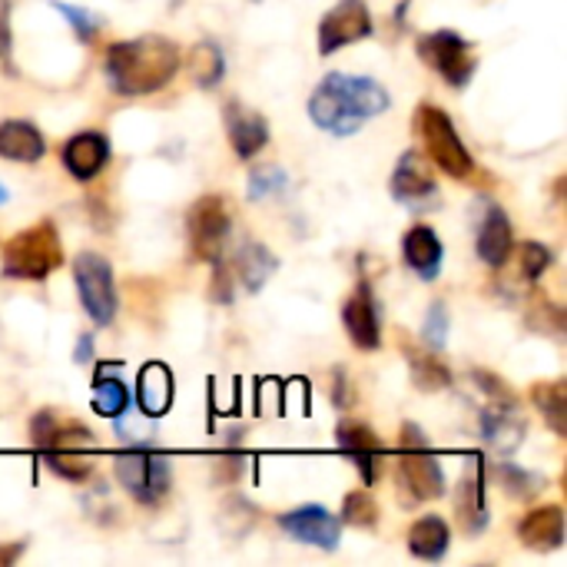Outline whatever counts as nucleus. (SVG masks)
<instances>
[{
  "instance_id": "1",
  "label": "nucleus",
  "mask_w": 567,
  "mask_h": 567,
  "mask_svg": "<svg viewBox=\"0 0 567 567\" xmlns=\"http://www.w3.org/2000/svg\"><path fill=\"white\" fill-rule=\"evenodd\" d=\"M389 103L392 96L379 80L329 73L319 80V86L309 96V116L319 130H329L336 136H352L362 130L365 120L385 113Z\"/></svg>"
},
{
  "instance_id": "2",
  "label": "nucleus",
  "mask_w": 567,
  "mask_h": 567,
  "mask_svg": "<svg viewBox=\"0 0 567 567\" xmlns=\"http://www.w3.org/2000/svg\"><path fill=\"white\" fill-rule=\"evenodd\" d=\"M179 70V50L166 37H133L106 50V80L123 96H150Z\"/></svg>"
},
{
  "instance_id": "3",
  "label": "nucleus",
  "mask_w": 567,
  "mask_h": 567,
  "mask_svg": "<svg viewBox=\"0 0 567 567\" xmlns=\"http://www.w3.org/2000/svg\"><path fill=\"white\" fill-rule=\"evenodd\" d=\"M63 266V243L56 236L53 223H37L23 233H17L3 246V276L20 282H40L53 269Z\"/></svg>"
},
{
  "instance_id": "4",
  "label": "nucleus",
  "mask_w": 567,
  "mask_h": 567,
  "mask_svg": "<svg viewBox=\"0 0 567 567\" xmlns=\"http://www.w3.org/2000/svg\"><path fill=\"white\" fill-rule=\"evenodd\" d=\"M113 475L140 505H156L173 485V462L153 445H130L113 458Z\"/></svg>"
},
{
  "instance_id": "5",
  "label": "nucleus",
  "mask_w": 567,
  "mask_h": 567,
  "mask_svg": "<svg viewBox=\"0 0 567 567\" xmlns=\"http://www.w3.org/2000/svg\"><path fill=\"white\" fill-rule=\"evenodd\" d=\"M415 126H419V136L425 143V153L432 156V163L439 169H445L455 179H468L475 173V159H472L468 146L462 143L455 123L449 120V113L442 106L422 103Z\"/></svg>"
},
{
  "instance_id": "6",
  "label": "nucleus",
  "mask_w": 567,
  "mask_h": 567,
  "mask_svg": "<svg viewBox=\"0 0 567 567\" xmlns=\"http://www.w3.org/2000/svg\"><path fill=\"white\" fill-rule=\"evenodd\" d=\"M186 226H189V246L196 252V259H206V262H223V249L229 243V233H233V213H229V203L216 193L196 199L189 206V216H186Z\"/></svg>"
},
{
  "instance_id": "7",
  "label": "nucleus",
  "mask_w": 567,
  "mask_h": 567,
  "mask_svg": "<svg viewBox=\"0 0 567 567\" xmlns=\"http://www.w3.org/2000/svg\"><path fill=\"white\" fill-rule=\"evenodd\" d=\"M73 279L83 302V312L96 326H110L116 316V286H113V266L100 252H80L73 259Z\"/></svg>"
},
{
  "instance_id": "8",
  "label": "nucleus",
  "mask_w": 567,
  "mask_h": 567,
  "mask_svg": "<svg viewBox=\"0 0 567 567\" xmlns=\"http://www.w3.org/2000/svg\"><path fill=\"white\" fill-rule=\"evenodd\" d=\"M419 56L442 73V80L455 90L468 86V80L475 76V56H472V43L455 33V30H435L425 33L419 40Z\"/></svg>"
},
{
  "instance_id": "9",
  "label": "nucleus",
  "mask_w": 567,
  "mask_h": 567,
  "mask_svg": "<svg viewBox=\"0 0 567 567\" xmlns=\"http://www.w3.org/2000/svg\"><path fill=\"white\" fill-rule=\"evenodd\" d=\"M96 449V439L93 432H86L83 425L70 422V425H56L50 445L40 452L43 462L50 465V472H56L60 478L66 482H83L90 478L93 472V462H90V452Z\"/></svg>"
},
{
  "instance_id": "10",
  "label": "nucleus",
  "mask_w": 567,
  "mask_h": 567,
  "mask_svg": "<svg viewBox=\"0 0 567 567\" xmlns=\"http://www.w3.org/2000/svg\"><path fill=\"white\" fill-rule=\"evenodd\" d=\"M395 485L409 502H432L445 495V472L432 452V445L402 449L395 465Z\"/></svg>"
},
{
  "instance_id": "11",
  "label": "nucleus",
  "mask_w": 567,
  "mask_h": 567,
  "mask_svg": "<svg viewBox=\"0 0 567 567\" xmlns=\"http://www.w3.org/2000/svg\"><path fill=\"white\" fill-rule=\"evenodd\" d=\"M372 33V13L365 0H339L319 23V53L329 56L349 43H359Z\"/></svg>"
},
{
  "instance_id": "12",
  "label": "nucleus",
  "mask_w": 567,
  "mask_h": 567,
  "mask_svg": "<svg viewBox=\"0 0 567 567\" xmlns=\"http://www.w3.org/2000/svg\"><path fill=\"white\" fill-rule=\"evenodd\" d=\"M279 528L289 538L312 545V548H322V551H336L342 542V522L336 515H329L322 505H302V508L286 512L279 518Z\"/></svg>"
},
{
  "instance_id": "13",
  "label": "nucleus",
  "mask_w": 567,
  "mask_h": 567,
  "mask_svg": "<svg viewBox=\"0 0 567 567\" xmlns=\"http://www.w3.org/2000/svg\"><path fill=\"white\" fill-rule=\"evenodd\" d=\"M389 189L402 206H412V209H429L439 203V183H435L429 163L412 150L399 156Z\"/></svg>"
},
{
  "instance_id": "14",
  "label": "nucleus",
  "mask_w": 567,
  "mask_h": 567,
  "mask_svg": "<svg viewBox=\"0 0 567 567\" xmlns=\"http://www.w3.org/2000/svg\"><path fill=\"white\" fill-rule=\"evenodd\" d=\"M342 322H346V332H349L352 346H359V349H365V352H375V349L382 346L379 299H375V292H372L369 282H359L355 292L346 299Z\"/></svg>"
},
{
  "instance_id": "15",
  "label": "nucleus",
  "mask_w": 567,
  "mask_h": 567,
  "mask_svg": "<svg viewBox=\"0 0 567 567\" xmlns=\"http://www.w3.org/2000/svg\"><path fill=\"white\" fill-rule=\"evenodd\" d=\"M336 442H339L342 455H349V458L355 462V468L362 472L365 485H372V482L382 475L385 445H382V439H379L365 422L342 419V422H339V429H336Z\"/></svg>"
},
{
  "instance_id": "16",
  "label": "nucleus",
  "mask_w": 567,
  "mask_h": 567,
  "mask_svg": "<svg viewBox=\"0 0 567 567\" xmlns=\"http://www.w3.org/2000/svg\"><path fill=\"white\" fill-rule=\"evenodd\" d=\"M455 512H458L462 532L482 535L488 528V502H485V465H482V455H472V472L458 482Z\"/></svg>"
},
{
  "instance_id": "17",
  "label": "nucleus",
  "mask_w": 567,
  "mask_h": 567,
  "mask_svg": "<svg viewBox=\"0 0 567 567\" xmlns=\"http://www.w3.org/2000/svg\"><path fill=\"white\" fill-rule=\"evenodd\" d=\"M226 133H229L233 150H236L243 159L256 156V153L269 143V126H266V120H262L256 110L243 106L239 100H233V103L226 106Z\"/></svg>"
},
{
  "instance_id": "18",
  "label": "nucleus",
  "mask_w": 567,
  "mask_h": 567,
  "mask_svg": "<svg viewBox=\"0 0 567 567\" xmlns=\"http://www.w3.org/2000/svg\"><path fill=\"white\" fill-rule=\"evenodd\" d=\"M518 538L532 551H558L565 545V512L558 505L528 512L518 525Z\"/></svg>"
},
{
  "instance_id": "19",
  "label": "nucleus",
  "mask_w": 567,
  "mask_h": 567,
  "mask_svg": "<svg viewBox=\"0 0 567 567\" xmlns=\"http://www.w3.org/2000/svg\"><path fill=\"white\" fill-rule=\"evenodd\" d=\"M110 159V140L103 133H76L63 146V166L73 179H93Z\"/></svg>"
},
{
  "instance_id": "20",
  "label": "nucleus",
  "mask_w": 567,
  "mask_h": 567,
  "mask_svg": "<svg viewBox=\"0 0 567 567\" xmlns=\"http://www.w3.org/2000/svg\"><path fill=\"white\" fill-rule=\"evenodd\" d=\"M512 249H515V233H512V219L502 206H488L485 219H482V229H478V256L492 266V269H502L508 259H512Z\"/></svg>"
},
{
  "instance_id": "21",
  "label": "nucleus",
  "mask_w": 567,
  "mask_h": 567,
  "mask_svg": "<svg viewBox=\"0 0 567 567\" xmlns=\"http://www.w3.org/2000/svg\"><path fill=\"white\" fill-rule=\"evenodd\" d=\"M136 402H140V412L150 415V419H159V415L169 412V405H173V372L163 362H150V365L140 369Z\"/></svg>"
},
{
  "instance_id": "22",
  "label": "nucleus",
  "mask_w": 567,
  "mask_h": 567,
  "mask_svg": "<svg viewBox=\"0 0 567 567\" xmlns=\"http://www.w3.org/2000/svg\"><path fill=\"white\" fill-rule=\"evenodd\" d=\"M402 256L422 279H435L442 269L445 249H442V239L432 226H412L402 239Z\"/></svg>"
},
{
  "instance_id": "23",
  "label": "nucleus",
  "mask_w": 567,
  "mask_h": 567,
  "mask_svg": "<svg viewBox=\"0 0 567 567\" xmlns=\"http://www.w3.org/2000/svg\"><path fill=\"white\" fill-rule=\"evenodd\" d=\"M47 153L43 133L27 120L0 123V156L10 163H37Z\"/></svg>"
},
{
  "instance_id": "24",
  "label": "nucleus",
  "mask_w": 567,
  "mask_h": 567,
  "mask_svg": "<svg viewBox=\"0 0 567 567\" xmlns=\"http://www.w3.org/2000/svg\"><path fill=\"white\" fill-rule=\"evenodd\" d=\"M518 405H488L482 412V432H485V442L502 452V455H512L518 445H522V435H525V425L522 419L515 415Z\"/></svg>"
},
{
  "instance_id": "25",
  "label": "nucleus",
  "mask_w": 567,
  "mask_h": 567,
  "mask_svg": "<svg viewBox=\"0 0 567 567\" xmlns=\"http://www.w3.org/2000/svg\"><path fill=\"white\" fill-rule=\"evenodd\" d=\"M449 542H452V532L449 525L439 518V515H425L412 525L409 532V551L422 561H439L445 558L449 551Z\"/></svg>"
},
{
  "instance_id": "26",
  "label": "nucleus",
  "mask_w": 567,
  "mask_h": 567,
  "mask_svg": "<svg viewBox=\"0 0 567 567\" xmlns=\"http://www.w3.org/2000/svg\"><path fill=\"white\" fill-rule=\"evenodd\" d=\"M236 266H239L243 286H246L249 292H259V289L269 282V276L279 269V259H276L262 243H246V246L239 249V256H236Z\"/></svg>"
},
{
  "instance_id": "27",
  "label": "nucleus",
  "mask_w": 567,
  "mask_h": 567,
  "mask_svg": "<svg viewBox=\"0 0 567 567\" xmlns=\"http://www.w3.org/2000/svg\"><path fill=\"white\" fill-rule=\"evenodd\" d=\"M409 369H412V382L422 392H442V389L452 385V372L445 369V362L435 352L409 349Z\"/></svg>"
},
{
  "instance_id": "28",
  "label": "nucleus",
  "mask_w": 567,
  "mask_h": 567,
  "mask_svg": "<svg viewBox=\"0 0 567 567\" xmlns=\"http://www.w3.org/2000/svg\"><path fill=\"white\" fill-rule=\"evenodd\" d=\"M93 409L103 415V419H123V412L130 409V392L120 379H110L106 375V365L96 372V382H93Z\"/></svg>"
},
{
  "instance_id": "29",
  "label": "nucleus",
  "mask_w": 567,
  "mask_h": 567,
  "mask_svg": "<svg viewBox=\"0 0 567 567\" xmlns=\"http://www.w3.org/2000/svg\"><path fill=\"white\" fill-rule=\"evenodd\" d=\"M189 70H193V80H196L203 90H213V86L226 76V56H223V50H219L213 40H203V43L193 47Z\"/></svg>"
},
{
  "instance_id": "30",
  "label": "nucleus",
  "mask_w": 567,
  "mask_h": 567,
  "mask_svg": "<svg viewBox=\"0 0 567 567\" xmlns=\"http://www.w3.org/2000/svg\"><path fill=\"white\" fill-rule=\"evenodd\" d=\"M532 399H535V405L542 409V415H545V422L558 432V435H565L567 432V389L565 382H542V385H535L532 389Z\"/></svg>"
},
{
  "instance_id": "31",
  "label": "nucleus",
  "mask_w": 567,
  "mask_h": 567,
  "mask_svg": "<svg viewBox=\"0 0 567 567\" xmlns=\"http://www.w3.org/2000/svg\"><path fill=\"white\" fill-rule=\"evenodd\" d=\"M339 522H342V525H352V528H375L379 508H375L372 495H369V492H352V495H346V502H342V518H339Z\"/></svg>"
},
{
  "instance_id": "32",
  "label": "nucleus",
  "mask_w": 567,
  "mask_h": 567,
  "mask_svg": "<svg viewBox=\"0 0 567 567\" xmlns=\"http://www.w3.org/2000/svg\"><path fill=\"white\" fill-rule=\"evenodd\" d=\"M498 482L508 488V495H515V498H532V495H538L542 488H545V478H538L535 472H525V468H518V465H502L498 468Z\"/></svg>"
},
{
  "instance_id": "33",
  "label": "nucleus",
  "mask_w": 567,
  "mask_h": 567,
  "mask_svg": "<svg viewBox=\"0 0 567 567\" xmlns=\"http://www.w3.org/2000/svg\"><path fill=\"white\" fill-rule=\"evenodd\" d=\"M286 173L279 166H259L249 173V199H266L272 193H282L286 189Z\"/></svg>"
},
{
  "instance_id": "34",
  "label": "nucleus",
  "mask_w": 567,
  "mask_h": 567,
  "mask_svg": "<svg viewBox=\"0 0 567 567\" xmlns=\"http://www.w3.org/2000/svg\"><path fill=\"white\" fill-rule=\"evenodd\" d=\"M445 336H449V309L442 302H435L425 316V342L432 352L445 349Z\"/></svg>"
},
{
  "instance_id": "35",
  "label": "nucleus",
  "mask_w": 567,
  "mask_h": 567,
  "mask_svg": "<svg viewBox=\"0 0 567 567\" xmlns=\"http://www.w3.org/2000/svg\"><path fill=\"white\" fill-rule=\"evenodd\" d=\"M551 266V249L542 243H525L522 246V272L525 279H538Z\"/></svg>"
},
{
  "instance_id": "36",
  "label": "nucleus",
  "mask_w": 567,
  "mask_h": 567,
  "mask_svg": "<svg viewBox=\"0 0 567 567\" xmlns=\"http://www.w3.org/2000/svg\"><path fill=\"white\" fill-rule=\"evenodd\" d=\"M53 10H60V13L73 23V30H76V37H80V40H90V37H93V30H96V17H93L90 10L73 7V3H63V0H53Z\"/></svg>"
},
{
  "instance_id": "37",
  "label": "nucleus",
  "mask_w": 567,
  "mask_h": 567,
  "mask_svg": "<svg viewBox=\"0 0 567 567\" xmlns=\"http://www.w3.org/2000/svg\"><path fill=\"white\" fill-rule=\"evenodd\" d=\"M56 415L53 412H37L33 419H30V442H33V449L37 452H43L47 445H50V439H53V432H56Z\"/></svg>"
},
{
  "instance_id": "38",
  "label": "nucleus",
  "mask_w": 567,
  "mask_h": 567,
  "mask_svg": "<svg viewBox=\"0 0 567 567\" xmlns=\"http://www.w3.org/2000/svg\"><path fill=\"white\" fill-rule=\"evenodd\" d=\"M13 37H10V0H0V60L10 53Z\"/></svg>"
},
{
  "instance_id": "39",
  "label": "nucleus",
  "mask_w": 567,
  "mask_h": 567,
  "mask_svg": "<svg viewBox=\"0 0 567 567\" xmlns=\"http://www.w3.org/2000/svg\"><path fill=\"white\" fill-rule=\"evenodd\" d=\"M80 365H86L90 359H93V336H80V342H76V355H73Z\"/></svg>"
},
{
  "instance_id": "40",
  "label": "nucleus",
  "mask_w": 567,
  "mask_h": 567,
  "mask_svg": "<svg viewBox=\"0 0 567 567\" xmlns=\"http://www.w3.org/2000/svg\"><path fill=\"white\" fill-rule=\"evenodd\" d=\"M336 405L346 409L349 399H346V369H336Z\"/></svg>"
},
{
  "instance_id": "41",
  "label": "nucleus",
  "mask_w": 567,
  "mask_h": 567,
  "mask_svg": "<svg viewBox=\"0 0 567 567\" xmlns=\"http://www.w3.org/2000/svg\"><path fill=\"white\" fill-rule=\"evenodd\" d=\"M3 203H7V189L0 186V206H3Z\"/></svg>"
}]
</instances>
